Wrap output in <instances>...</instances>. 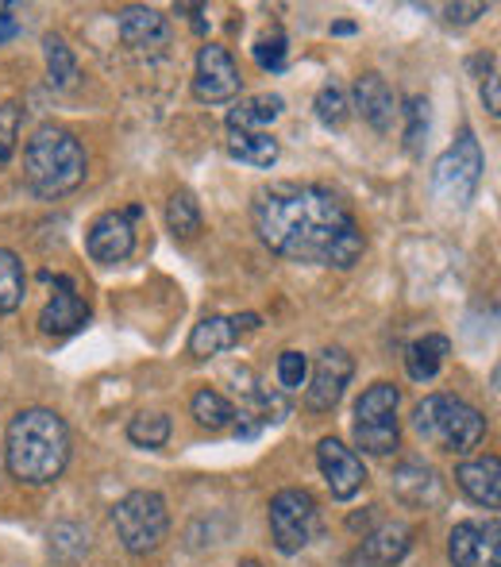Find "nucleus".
<instances>
[{
  "instance_id": "6ab92c4d",
  "label": "nucleus",
  "mask_w": 501,
  "mask_h": 567,
  "mask_svg": "<svg viewBox=\"0 0 501 567\" xmlns=\"http://www.w3.org/2000/svg\"><path fill=\"white\" fill-rule=\"evenodd\" d=\"M355 109H359V116L367 120L375 132H389L397 116V101H394V90L386 85V78L363 74L359 82H355Z\"/></svg>"
},
{
  "instance_id": "2f4dec72",
  "label": "nucleus",
  "mask_w": 501,
  "mask_h": 567,
  "mask_svg": "<svg viewBox=\"0 0 501 567\" xmlns=\"http://www.w3.org/2000/svg\"><path fill=\"white\" fill-rule=\"evenodd\" d=\"M51 548L62 556V560H74V556H82L85 548H90V537H85L77 525H54V529H51Z\"/></svg>"
},
{
  "instance_id": "a878e982",
  "label": "nucleus",
  "mask_w": 501,
  "mask_h": 567,
  "mask_svg": "<svg viewBox=\"0 0 501 567\" xmlns=\"http://www.w3.org/2000/svg\"><path fill=\"white\" fill-rule=\"evenodd\" d=\"M28 290V275H23V262L15 251L0 247V313H15Z\"/></svg>"
},
{
  "instance_id": "58836bf2",
  "label": "nucleus",
  "mask_w": 501,
  "mask_h": 567,
  "mask_svg": "<svg viewBox=\"0 0 501 567\" xmlns=\"http://www.w3.org/2000/svg\"><path fill=\"white\" fill-rule=\"evenodd\" d=\"M355 31V23H336V28H332V35H352Z\"/></svg>"
},
{
  "instance_id": "412c9836",
  "label": "nucleus",
  "mask_w": 501,
  "mask_h": 567,
  "mask_svg": "<svg viewBox=\"0 0 501 567\" xmlns=\"http://www.w3.org/2000/svg\"><path fill=\"white\" fill-rule=\"evenodd\" d=\"M285 101L278 93H259V97H243L240 105L228 113V132H262L282 116Z\"/></svg>"
},
{
  "instance_id": "aec40b11",
  "label": "nucleus",
  "mask_w": 501,
  "mask_h": 567,
  "mask_svg": "<svg viewBox=\"0 0 501 567\" xmlns=\"http://www.w3.org/2000/svg\"><path fill=\"white\" fill-rule=\"evenodd\" d=\"M228 155L243 166H254V171H267V166L278 163L282 147H278L274 135L267 132H228Z\"/></svg>"
},
{
  "instance_id": "cd10ccee",
  "label": "nucleus",
  "mask_w": 501,
  "mask_h": 567,
  "mask_svg": "<svg viewBox=\"0 0 501 567\" xmlns=\"http://www.w3.org/2000/svg\"><path fill=\"white\" fill-rule=\"evenodd\" d=\"M127 441L139 449H166L170 441V417L166 413H135L127 421Z\"/></svg>"
},
{
  "instance_id": "c85d7f7f",
  "label": "nucleus",
  "mask_w": 501,
  "mask_h": 567,
  "mask_svg": "<svg viewBox=\"0 0 501 567\" xmlns=\"http://www.w3.org/2000/svg\"><path fill=\"white\" fill-rule=\"evenodd\" d=\"M316 120H321L324 127H344L347 120V97L340 85H324L321 93H316Z\"/></svg>"
},
{
  "instance_id": "0eeeda50",
  "label": "nucleus",
  "mask_w": 501,
  "mask_h": 567,
  "mask_svg": "<svg viewBox=\"0 0 501 567\" xmlns=\"http://www.w3.org/2000/svg\"><path fill=\"white\" fill-rule=\"evenodd\" d=\"M397 402H401V394H397L394 382H375L370 390H363V398L355 402V444H359L363 452L370 455H389L397 449V441H401V433H397Z\"/></svg>"
},
{
  "instance_id": "ddd939ff",
  "label": "nucleus",
  "mask_w": 501,
  "mask_h": 567,
  "mask_svg": "<svg viewBox=\"0 0 501 567\" xmlns=\"http://www.w3.org/2000/svg\"><path fill=\"white\" fill-rule=\"evenodd\" d=\"M135 217H139V205H132V209H124V213H105V217L90 228V239H85L93 259L105 262V267L124 262L135 247V228H132Z\"/></svg>"
},
{
  "instance_id": "dca6fc26",
  "label": "nucleus",
  "mask_w": 501,
  "mask_h": 567,
  "mask_svg": "<svg viewBox=\"0 0 501 567\" xmlns=\"http://www.w3.org/2000/svg\"><path fill=\"white\" fill-rule=\"evenodd\" d=\"M413 548V529L405 522H382L378 529H370L359 545V560L367 567H394L409 556Z\"/></svg>"
},
{
  "instance_id": "f03ea898",
  "label": "nucleus",
  "mask_w": 501,
  "mask_h": 567,
  "mask_svg": "<svg viewBox=\"0 0 501 567\" xmlns=\"http://www.w3.org/2000/svg\"><path fill=\"white\" fill-rule=\"evenodd\" d=\"M4 463L12 478L28 486H46L70 463V429L54 410H20L4 436Z\"/></svg>"
},
{
  "instance_id": "bb28decb",
  "label": "nucleus",
  "mask_w": 501,
  "mask_h": 567,
  "mask_svg": "<svg viewBox=\"0 0 501 567\" xmlns=\"http://www.w3.org/2000/svg\"><path fill=\"white\" fill-rule=\"evenodd\" d=\"M166 225L178 239H194L201 231V205L189 189H178V194L166 202Z\"/></svg>"
},
{
  "instance_id": "7ed1b4c3",
  "label": "nucleus",
  "mask_w": 501,
  "mask_h": 567,
  "mask_svg": "<svg viewBox=\"0 0 501 567\" xmlns=\"http://www.w3.org/2000/svg\"><path fill=\"white\" fill-rule=\"evenodd\" d=\"M85 171H90V158H85L82 140L74 132H66V127L46 124L28 140L23 174H28V186L39 197L70 194V189H77L85 182Z\"/></svg>"
},
{
  "instance_id": "7c9ffc66",
  "label": "nucleus",
  "mask_w": 501,
  "mask_h": 567,
  "mask_svg": "<svg viewBox=\"0 0 501 567\" xmlns=\"http://www.w3.org/2000/svg\"><path fill=\"white\" fill-rule=\"evenodd\" d=\"M405 120H409V127H405V143H409L413 155H420V143H425V135H428V101L425 97L405 101Z\"/></svg>"
},
{
  "instance_id": "393cba45",
  "label": "nucleus",
  "mask_w": 501,
  "mask_h": 567,
  "mask_svg": "<svg viewBox=\"0 0 501 567\" xmlns=\"http://www.w3.org/2000/svg\"><path fill=\"white\" fill-rule=\"evenodd\" d=\"M43 54H46V74H51L54 90H74L77 85V59L66 47V39L43 35Z\"/></svg>"
},
{
  "instance_id": "4be33fe9",
  "label": "nucleus",
  "mask_w": 501,
  "mask_h": 567,
  "mask_svg": "<svg viewBox=\"0 0 501 567\" xmlns=\"http://www.w3.org/2000/svg\"><path fill=\"white\" fill-rule=\"evenodd\" d=\"M451 343L448 337H425V340H413L409 351H405V371H409V379L417 382H428L436 379V371L443 367V359H448Z\"/></svg>"
},
{
  "instance_id": "f257e3e1",
  "label": "nucleus",
  "mask_w": 501,
  "mask_h": 567,
  "mask_svg": "<svg viewBox=\"0 0 501 567\" xmlns=\"http://www.w3.org/2000/svg\"><path fill=\"white\" fill-rule=\"evenodd\" d=\"M254 231L274 255L290 262L352 270L367 251L363 228L355 225L344 197L328 186H270L254 194Z\"/></svg>"
},
{
  "instance_id": "473e14b6",
  "label": "nucleus",
  "mask_w": 501,
  "mask_h": 567,
  "mask_svg": "<svg viewBox=\"0 0 501 567\" xmlns=\"http://www.w3.org/2000/svg\"><path fill=\"white\" fill-rule=\"evenodd\" d=\"M305 379H309V359L301 351H282L278 355V382H282V390H301Z\"/></svg>"
},
{
  "instance_id": "4c0bfd02",
  "label": "nucleus",
  "mask_w": 501,
  "mask_h": 567,
  "mask_svg": "<svg viewBox=\"0 0 501 567\" xmlns=\"http://www.w3.org/2000/svg\"><path fill=\"white\" fill-rule=\"evenodd\" d=\"M15 35H20V23L8 12H0V43H8V39H15Z\"/></svg>"
},
{
  "instance_id": "9d476101",
  "label": "nucleus",
  "mask_w": 501,
  "mask_h": 567,
  "mask_svg": "<svg viewBox=\"0 0 501 567\" xmlns=\"http://www.w3.org/2000/svg\"><path fill=\"white\" fill-rule=\"evenodd\" d=\"M355 374V359L347 355L344 348H324L316 355V367H313V379H309V390H305V405L313 413H328L340 405L344 398L347 382Z\"/></svg>"
},
{
  "instance_id": "6e6552de",
  "label": "nucleus",
  "mask_w": 501,
  "mask_h": 567,
  "mask_svg": "<svg viewBox=\"0 0 501 567\" xmlns=\"http://www.w3.org/2000/svg\"><path fill=\"white\" fill-rule=\"evenodd\" d=\"M321 529L316 498L301 486H285L270 498V537L282 556H298Z\"/></svg>"
},
{
  "instance_id": "423d86ee",
  "label": "nucleus",
  "mask_w": 501,
  "mask_h": 567,
  "mask_svg": "<svg viewBox=\"0 0 501 567\" xmlns=\"http://www.w3.org/2000/svg\"><path fill=\"white\" fill-rule=\"evenodd\" d=\"M482 171H487V158H482V147L474 140V132L467 127L432 166V194L440 197L443 205L451 209H463V205L474 202L479 194V182H482Z\"/></svg>"
},
{
  "instance_id": "72a5a7b5",
  "label": "nucleus",
  "mask_w": 501,
  "mask_h": 567,
  "mask_svg": "<svg viewBox=\"0 0 501 567\" xmlns=\"http://www.w3.org/2000/svg\"><path fill=\"white\" fill-rule=\"evenodd\" d=\"M285 35L282 31H270V35H262L259 43H254V62H259L262 70H282L285 66Z\"/></svg>"
},
{
  "instance_id": "4468645a",
  "label": "nucleus",
  "mask_w": 501,
  "mask_h": 567,
  "mask_svg": "<svg viewBox=\"0 0 501 567\" xmlns=\"http://www.w3.org/2000/svg\"><path fill=\"white\" fill-rule=\"evenodd\" d=\"M394 494L409 509H436L443 502V483L425 460H405L394 467Z\"/></svg>"
},
{
  "instance_id": "39448f33",
  "label": "nucleus",
  "mask_w": 501,
  "mask_h": 567,
  "mask_svg": "<svg viewBox=\"0 0 501 567\" xmlns=\"http://www.w3.org/2000/svg\"><path fill=\"white\" fill-rule=\"evenodd\" d=\"M113 525L127 553L147 556L170 533V509H166V498L158 491H132L113 506Z\"/></svg>"
},
{
  "instance_id": "1a4fd4ad",
  "label": "nucleus",
  "mask_w": 501,
  "mask_h": 567,
  "mask_svg": "<svg viewBox=\"0 0 501 567\" xmlns=\"http://www.w3.org/2000/svg\"><path fill=\"white\" fill-rule=\"evenodd\" d=\"M240 66L228 54V47L220 43H205L197 54V78H194V93L197 101H209V105H225V101L240 97Z\"/></svg>"
},
{
  "instance_id": "c756f323",
  "label": "nucleus",
  "mask_w": 501,
  "mask_h": 567,
  "mask_svg": "<svg viewBox=\"0 0 501 567\" xmlns=\"http://www.w3.org/2000/svg\"><path fill=\"white\" fill-rule=\"evenodd\" d=\"M20 120H23V109L15 105V101L0 105V171L8 166V158H12V151H15V140H20Z\"/></svg>"
},
{
  "instance_id": "9b49d317",
  "label": "nucleus",
  "mask_w": 501,
  "mask_h": 567,
  "mask_svg": "<svg viewBox=\"0 0 501 567\" xmlns=\"http://www.w3.org/2000/svg\"><path fill=\"white\" fill-rule=\"evenodd\" d=\"M448 556L456 567H501V525L498 517L482 522H459L448 537Z\"/></svg>"
},
{
  "instance_id": "e433bc0d",
  "label": "nucleus",
  "mask_w": 501,
  "mask_h": 567,
  "mask_svg": "<svg viewBox=\"0 0 501 567\" xmlns=\"http://www.w3.org/2000/svg\"><path fill=\"white\" fill-rule=\"evenodd\" d=\"M228 321H232V329H236V337H243V332H254L259 329V313H243V317H228Z\"/></svg>"
},
{
  "instance_id": "2eb2a0df",
  "label": "nucleus",
  "mask_w": 501,
  "mask_h": 567,
  "mask_svg": "<svg viewBox=\"0 0 501 567\" xmlns=\"http://www.w3.org/2000/svg\"><path fill=\"white\" fill-rule=\"evenodd\" d=\"M85 321H90V306L77 298L70 278H59V293H54L43 306V313H39V329H43L46 337H70V332L85 329Z\"/></svg>"
},
{
  "instance_id": "b1692460",
  "label": "nucleus",
  "mask_w": 501,
  "mask_h": 567,
  "mask_svg": "<svg viewBox=\"0 0 501 567\" xmlns=\"http://www.w3.org/2000/svg\"><path fill=\"white\" fill-rule=\"evenodd\" d=\"M189 410H194V421L201 429H209V433H220V429H228L236 421V405L228 402L220 390H197L194 402H189Z\"/></svg>"
},
{
  "instance_id": "c9c22d12",
  "label": "nucleus",
  "mask_w": 501,
  "mask_h": 567,
  "mask_svg": "<svg viewBox=\"0 0 501 567\" xmlns=\"http://www.w3.org/2000/svg\"><path fill=\"white\" fill-rule=\"evenodd\" d=\"M482 101H487L490 116H498V113H501V82H498V74H490V78H487V85H482Z\"/></svg>"
},
{
  "instance_id": "f704fd0d",
  "label": "nucleus",
  "mask_w": 501,
  "mask_h": 567,
  "mask_svg": "<svg viewBox=\"0 0 501 567\" xmlns=\"http://www.w3.org/2000/svg\"><path fill=\"white\" fill-rule=\"evenodd\" d=\"M487 12V4H451L448 8V23H471Z\"/></svg>"
},
{
  "instance_id": "f3484780",
  "label": "nucleus",
  "mask_w": 501,
  "mask_h": 567,
  "mask_svg": "<svg viewBox=\"0 0 501 567\" xmlns=\"http://www.w3.org/2000/svg\"><path fill=\"white\" fill-rule=\"evenodd\" d=\"M456 483L471 502L487 509L501 506V460L498 455H482V460H467L456 467Z\"/></svg>"
},
{
  "instance_id": "a211bd4d",
  "label": "nucleus",
  "mask_w": 501,
  "mask_h": 567,
  "mask_svg": "<svg viewBox=\"0 0 501 567\" xmlns=\"http://www.w3.org/2000/svg\"><path fill=\"white\" fill-rule=\"evenodd\" d=\"M121 39L135 51H158L170 43V23L155 8H124L121 12Z\"/></svg>"
},
{
  "instance_id": "ea45409f",
  "label": "nucleus",
  "mask_w": 501,
  "mask_h": 567,
  "mask_svg": "<svg viewBox=\"0 0 501 567\" xmlns=\"http://www.w3.org/2000/svg\"><path fill=\"white\" fill-rule=\"evenodd\" d=\"M240 567H262V564H259V560H243Z\"/></svg>"
},
{
  "instance_id": "f8f14e48",
  "label": "nucleus",
  "mask_w": 501,
  "mask_h": 567,
  "mask_svg": "<svg viewBox=\"0 0 501 567\" xmlns=\"http://www.w3.org/2000/svg\"><path fill=\"white\" fill-rule=\"evenodd\" d=\"M316 463H321V475H324V483H328L332 498H340V502L355 498V494L363 491V483H367L363 460L355 455V449L340 444L336 436H324V441L316 444Z\"/></svg>"
},
{
  "instance_id": "5701e85b",
  "label": "nucleus",
  "mask_w": 501,
  "mask_h": 567,
  "mask_svg": "<svg viewBox=\"0 0 501 567\" xmlns=\"http://www.w3.org/2000/svg\"><path fill=\"white\" fill-rule=\"evenodd\" d=\"M236 329L228 317H205L201 324L194 329V337H189V355L194 359H212L220 355V351L236 348Z\"/></svg>"
},
{
  "instance_id": "20e7f679",
  "label": "nucleus",
  "mask_w": 501,
  "mask_h": 567,
  "mask_svg": "<svg viewBox=\"0 0 501 567\" xmlns=\"http://www.w3.org/2000/svg\"><path fill=\"white\" fill-rule=\"evenodd\" d=\"M413 429L425 444L440 452L467 455L487 441V417L463 398L451 394H428L425 402L413 410Z\"/></svg>"
}]
</instances>
